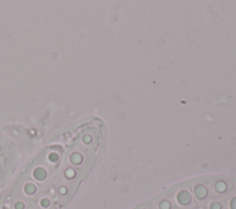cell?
Segmentation results:
<instances>
[{"label":"cell","instance_id":"6da1fadb","mask_svg":"<svg viewBox=\"0 0 236 209\" xmlns=\"http://www.w3.org/2000/svg\"><path fill=\"white\" fill-rule=\"evenodd\" d=\"M45 175H46L45 171H44V169H42V168H39L37 169H35V171H34V176L38 180H43L44 177H45Z\"/></svg>","mask_w":236,"mask_h":209},{"label":"cell","instance_id":"7a4b0ae2","mask_svg":"<svg viewBox=\"0 0 236 209\" xmlns=\"http://www.w3.org/2000/svg\"><path fill=\"white\" fill-rule=\"evenodd\" d=\"M35 190H36V188H35V186L33 185V184H27V185L25 186V191H26V193L30 194H31L34 193Z\"/></svg>","mask_w":236,"mask_h":209},{"label":"cell","instance_id":"8992f818","mask_svg":"<svg viewBox=\"0 0 236 209\" xmlns=\"http://www.w3.org/2000/svg\"><path fill=\"white\" fill-rule=\"evenodd\" d=\"M59 192H60V193H61L62 194H64L66 193V190L64 187H62V188H60V189H59Z\"/></svg>","mask_w":236,"mask_h":209},{"label":"cell","instance_id":"5b68a950","mask_svg":"<svg viewBox=\"0 0 236 209\" xmlns=\"http://www.w3.org/2000/svg\"><path fill=\"white\" fill-rule=\"evenodd\" d=\"M42 206H49V204H50V202H49V200L48 199H43V200H42Z\"/></svg>","mask_w":236,"mask_h":209},{"label":"cell","instance_id":"3957f363","mask_svg":"<svg viewBox=\"0 0 236 209\" xmlns=\"http://www.w3.org/2000/svg\"><path fill=\"white\" fill-rule=\"evenodd\" d=\"M50 160H53V161H57L58 160V156L55 153H52L51 155H50Z\"/></svg>","mask_w":236,"mask_h":209},{"label":"cell","instance_id":"277c9868","mask_svg":"<svg viewBox=\"0 0 236 209\" xmlns=\"http://www.w3.org/2000/svg\"><path fill=\"white\" fill-rule=\"evenodd\" d=\"M15 207H16V209H23L24 205L22 204V203L19 202V203H17V204L15 205Z\"/></svg>","mask_w":236,"mask_h":209}]
</instances>
